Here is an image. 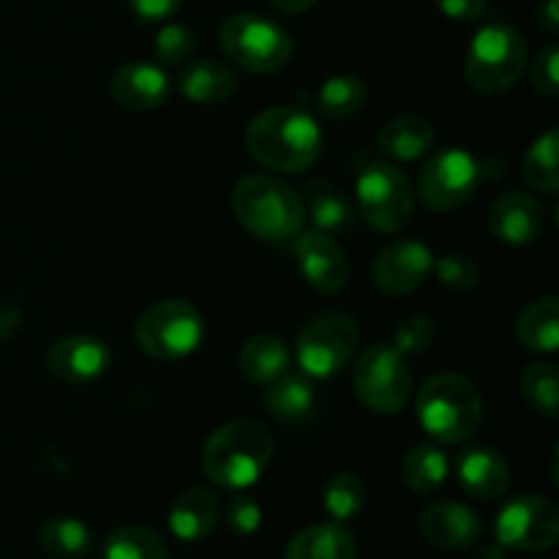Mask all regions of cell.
<instances>
[{
    "mask_svg": "<svg viewBox=\"0 0 559 559\" xmlns=\"http://www.w3.org/2000/svg\"><path fill=\"white\" fill-rule=\"evenodd\" d=\"M522 393L535 413L546 418L559 415V377L555 364H533L522 374Z\"/></svg>",
    "mask_w": 559,
    "mask_h": 559,
    "instance_id": "obj_34",
    "label": "cell"
},
{
    "mask_svg": "<svg viewBox=\"0 0 559 559\" xmlns=\"http://www.w3.org/2000/svg\"><path fill=\"white\" fill-rule=\"evenodd\" d=\"M415 413L426 435L442 445H459L478 431L484 420V399L467 377L437 374L420 388Z\"/></svg>",
    "mask_w": 559,
    "mask_h": 559,
    "instance_id": "obj_4",
    "label": "cell"
},
{
    "mask_svg": "<svg viewBox=\"0 0 559 559\" xmlns=\"http://www.w3.org/2000/svg\"><path fill=\"white\" fill-rule=\"evenodd\" d=\"M360 216L377 233H402L415 213V191L396 164L377 162L360 169L355 180Z\"/></svg>",
    "mask_w": 559,
    "mask_h": 559,
    "instance_id": "obj_8",
    "label": "cell"
},
{
    "mask_svg": "<svg viewBox=\"0 0 559 559\" xmlns=\"http://www.w3.org/2000/svg\"><path fill=\"white\" fill-rule=\"evenodd\" d=\"M353 385L371 413L396 415L409 402L413 374L393 344H371L355 364Z\"/></svg>",
    "mask_w": 559,
    "mask_h": 559,
    "instance_id": "obj_10",
    "label": "cell"
},
{
    "mask_svg": "<svg viewBox=\"0 0 559 559\" xmlns=\"http://www.w3.org/2000/svg\"><path fill=\"white\" fill-rule=\"evenodd\" d=\"M295 262L317 293L336 295L349 284L347 254L333 240V235L320 233V229L300 235L295 243Z\"/></svg>",
    "mask_w": 559,
    "mask_h": 559,
    "instance_id": "obj_14",
    "label": "cell"
},
{
    "mask_svg": "<svg viewBox=\"0 0 559 559\" xmlns=\"http://www.w3.org/2000/svg\"><path fill=\"white\" fill-rule=\"evenodd\" d=\"M167 522L178 540H186V544L205 540L216 530L218 522L216 495L211 489H202V486H191V489L180 491L175 497L173 508H169Z\"/></svg>",
    "mask_w": 559,
    "mask_h": 559,
    "instance_id": "obj_20",
    "label": "cell"
},
{
    "mask_svg": "<svg viewBox=\"0 0 559 559\" xmlns=\"http://www.w3.org/2000/svg\"><path fill=\"white\" fill-rule=\"evenodd\" d=\"M112 98L131 112H151L169 98V76L162 66L134 60L112 74Z\"/></svg>",
    "mask_w": 559,
    "mask_h": 559,
    "instance_id": "obj_17",
    "label": "cell"
},
{
    "mask_svg": "<svg viewBox=\"0 0 559 559\" xmlns=\"http://www.w3.org/2000/svg\"><path fill=\"white\" fill-rule=\"evenodd\" d=\"M355 555L358 546L342 522L311 524L287 544V559H355Z\"/></svg>",
    "mask_w": 559,
    "mask_h": 559,
    "instance_id": "obj_24",
    "label": "cell"
},
{
    "mask_svg": "<svg viewBox=\"0 0 559 559\" xmlns=\"http://www.w3.org/2000/svg\"><path fill=\"white\" fill-rule=\"evenodd\" d=\"M535 20H538L540 31L549 33V36H557L559 33V3L557 0H546L544 5H538V14H535Z\"/></svg>",
    "mask_w": 559,
    "mask_h": 559,
    "instance_id": "obj_42",
    "label": "cell"
},
{
    "mask_svg": "<svg viewBox=\"0 0 559 559\" xmlns=\"http://www.w3.org/2000/svg\"><path fill=\"white\" fill-rule=\"evenodd\" d=\"M557 151H559V131L549 129L530 145L524 156L522 173L530 189L540 194H557L559 189V169H557Z\"/></svg>",
    "mask_w": 559,
    "mask_h": 559,
    "instance_id": "obj_31",
    "label": "cell"
},
{
    "mask_svg": "<svg viewBox=\"0 0 559 559\" xmlns=\"http://www.w3.org/2000/svg\"><path fill=\"white\" fill-rule=\"evenodd\" d=\"M497 540L502 549L549 551L559 540V511L538 495H519L497 516Z\"/></svg>",
    "mask_w": 559,
    "mask_h": 559,
    "instance_id": "obj_12",
    "label": "cell"
},
{
    "mask_svg": "<svg viewBox=\"0 0 559 559\" xmlns=\"http://www.w3.org/2000/svg\"><path fill=\"white\" fill-rule=\"evenodd\" d=\"M557 66H559L557 44H549V47L540 49L538 58H535V63H533V71H530V76H533V87L540 93V96H546V98L559 96Z\"/></svg>",
    "mask_w": 559,
    "mask_h": 559,
    "instance_id": "obj_38",
    "label": "cell"
},
{
    "mask_svg": "<svg viewBox=\"0 0 559 559\" xmlns=\"http://www.w3.org/2000/svg\"><path fill=\"white\" fill-rule=\"evenodd\" d=\"M366 102H369V91H366L364 80L349 74L328 76L317 91V109L331 120H347L364 112Z\"/></svg>",
    "mask_w": 559,
    "mask_h": 559,
    "instance_id": "obj_29",
    "label": "cell"
},
{
    "mask_svg": "<svg viewBox=\"0 0 559 559\" xmlns=\"http://www.w3.org/2000/svg\"><path fill=\"white\" fill-rule=\"evenodd\" d=\"M358 342V322L349 314L333 311V314L314 317L300 328L298 342H295V358H298L300 371L306 377L328 380L353 360Z\"/></svg>",
    "mask_w": 559,
    "mask_h": 559,
    "instance_id": "obj_9",
    "label": "cell"
},
{
    "mask_svg": "<svg viewBox=\"0 0 559 559\" xmlns=\"http://www.w3.org/2000/svg\"><path fill=\"white\" fill-rule=\"evenodd\" d=\"M544 227L546 211L535 197L511 191V194H502L500 200L491 205L489 229L495 233V238L502 240V243H533L535 238H540Z\"/></svg>",
    "mask_w": 559,
    "mask_h": 559,
    "instance_id": "obj_18",
    "label": "cell"
},
{
    "mask_svg": "<svg viewBox=\"0 0 559 559\" xmlns=\"http://www.w3.org/2000/svg\"><path fill=\"white\" fill-rule=\"evenodd\" d=\"M233 213L246 233L267 243L295 238L306 222L298 191L276 175H246L233 189Z\"/></svg>",
    "mask_w": 559,
    "mask_h": 559,
    "instance_id": "obj_3",
    "label": "cell"
},
{
    "mask_svg": "<svg viewBox=\"0 0 559 559\" xmlns=\"http://www.w3.org/2000/svg\"><path fill=\"white\" fill-rule=\"evenodd\" d=\"M93 544L85 522L71 516H52L38 530V549L52 559H76Z\"/></svg>",
    "mask_w": 559,
    "mask_h": 559,
    "instance_id": "obj_28",
    "label": "cell"
},
{
    "mask_svg": "<svg viewBox=\"0 0 559 559\" xmlns=\"http://www.w3.org/2000/svg\"><path fill=\"white\" fill-rule=\"evenodd\" d=\"M178 87L194 104H222L238 91V76L224 60L200 58L180 71Z\"/></svg>",
    "mask_w": 559,
    "mask_h": 559,
    "instance_id": "obj_21",
    "label": "cell"
},
{
    "mask_svg": "<svg viewBox=\"0 0 559 559\" xmlns=\"http://www.w3.org/2000/svg\"><path fill=\"white\" fill-rule=\"evenodd\" d=\"M304 207L314 227L325 235H342L353 227L355 207L331 180H309L304 186Z\"/></svg>",
    "mask_w": 559,
    "mask_h": 559,
    "instance_id": "obj_23",
    "label": "cell"
},
{
    "mask_svg": "<svg viewBox=\"0 0 559 559\" xmlns=\"http://www.w3.org/2000/svg\"><path fill=\"white\" fill-rule=\"evenodd\" d=\"M478 158L464 147H442L426 158L418 178V194L426 207L437 213H451L475 194L480 183Z\"/></svg>",
    "mask_w": 559,
    "mask_h": 559,
    "instance_id": "obj_11",
    "label": "cell"
},
{
    "mask_svg": "<svg viewBox=\"0 0 559 559\" xmlns=\"http://www.w3.org/2000/svg\"><path fill=\"white\" fill-rule=\"evenodd\" d=\"M435 126L424 115H399L377 131V147L396 162H415L435 145Z\"/></svg>",
    "mask_w": 559,
    "mask_h": 559,
    "instance_id": "obj_22",
    "label": "cell"
},
{
    "mask_svg": "<svg viewBox=\"0 0 559 559\" xmlns=\"http://www.w3.org/2000/svg\"><path fill=\"white\" fill-rule=\"evenodd\" d=\"M527 66V41L508 22H489L475 33L464 58L469 87L484 96L511 91Z\"/></svg>",
    "mask_w": 559,
    "mask_h": 559,
    "instance_id": "obj_5",
    "label": "cell"
},
{
    "mask_svg": "<svg viewBox=\"0 0 559 559\" xmlns=\"http://www.w3.org/2000/svg\"><path fill=\"white\" fill-rule=\"evenodd\" d=\"M442 14L456 22H475L484 16L486 0H437Z\"/></svg>",
    "mask_w": 559,
    "mask_h": 559,
    "instance_id": "obj_41",
    "label": "cell"
},
{
    "mask_svg": "<svg viewBox=\"0 0 559 559\" xmlns=\"http://www.w3.org/2000/svg\"><path fill=\"white\" fill-rule=\"evenodd\" d=\"M112 364V353L93 336H66L49 347L47 366L66 385H87Z\"/></svg>",
    "mask_w": 559,
    "mask_h": 559,
    "instance_id": "obj_16",
    "label": "cell"
},
{
    "mask_svg": "<svg viewBox=\"0 0 559 559\" xmlns=\"http://www.w3.org/2000/svg\"><path fill=\"white\" fill-rule=\"evenodd\" d=\"M194 31L186 25H164L156 36V58L167 66H183L194 55Z\"/></svg>",
    "mask_w": 559,
    "mask_h": 559,
    "instance_id": "obj_36",
    "label": "cell"
},
{
    "mask_svg": "<svg viewBox=\"0 0 559 559\" xmlns=\"http://www.w3.org/2000/svg\"><path fill=\"white\" fill-rule=\"evenodd\" d=\"M240 369L257 385H267L276 377H282L289 369V349L287 344L271 333L251 336L240 349Z\"/></svg>",
    "mask_w": 559,
    "mask_h": 559,
    "instance_id": "obj_26",
    "label": "cell"
},
{
    "mask_svg": "<svg viewBox=\"0 0 559 559\" xmlns=\"http://www.w3.org/2000/svg\"><path fill=\"white\" fill-rule=\"evenodd\" d=\"M22 328V314L14 306H0V342H9L20 333Z\"/></svg>",
    "mask_w": 559,
    "mask_h": 559,
    "instance_id": "obj_43",
    "label": "cell"
},
{
    "mask_svg": "<svg viewBox=\"0 0 559 559\" xmlns=\"http://www.w3.org/2000/svg\"><path fill=\"white\" fill-rule=\"evenodd\" d=\"M104 559H169L162 535L147 527H118L104 544Z\"/></svg>",
    "mask_w": 559,
    "mask_h": 559,
    "instance_id": "obj_32",
    "label": "cell"
},
{
    "mask_svg": "<svg viewBox=\"0 0 559 559\" xmlns=\"http://www.w3.org/2000/svg\"><path fill=\"white\" fill-rule=\"evenodd\" d=\"M134 338L136 347L153 360L189 358L205 338V320L189 300H158L142 311Z\"/></svg>",
    "mask_w": 559,
    "mask_h": 559,
    "instance_id": "obj_6",
    "label": "cell"
},
{
    "mask_svg": "<svg viewBox=\"0 0 559 559\" xmlns=\"http://www.w3.org/2000/svg\"><path fill=\"white\" fill-rule=\"evenodd\" d=\"M448 469H451V462H448L442 448L415 445L404 456L402 478L415 495H431V491H437L448 480Z\"/></svg>",
    "mask_w": 559,
    "mask_h": 559,
    "instance_id": "obj_30",
    "label": "cell"
},
{
    "mask_svg": "<svg viewBox=\"0 0 559 559\" xmlns=\"http://www.w3.org/2000/svg\"><path fill=\"white\" fill-rule=\"evenodd\" d=\"M516 336L530 353H557L559 349V300L555 295L533 300L516 320Z\"/></svg>",
    "mask_w": 559,
    "mask_h": 559,
    "instance_id": "obj_25",
    "label": "cell"
},
{
    "mask_svg": "<svg viewBox=\"0 0 559 559\" xmlns=\"http://www.w3.org/2000/svg\"><path fill=\"white\" fill-rule=\"evenodd\" d=\"M224 55L251 74H273L293 58V38L262 14H233L218 31Z\"/></svg>",
    "mask_w": 559,
    "mask_h": 559,
    "instance_id": "obj_7",
    "label": "cell"
},
{
    "mask_svg": "<svg viewBox=\"0 0 559 559\" xmlns=\"http://www.w3.org/2000/svg\"><path fill=\"white\" fill-rule=\"evenodd\" d=\"M435 265V254L420 240H393L371 262V282L382 295L415 293Z\"/></svg>",
    "mask_w": 559,
    "mask_h": 559,
    "instance_id": "obj_13",
    "label": "cell"
},
{
    "mask_svg": "<svg viewBox=\"0 0 559 559\" xmlns=\"http://www.w3.org/2000/svg\"><path fill=\"white\" fill-rule=\"evenodd\" d=\"M418 530L431 546L445 551L469 549L484 535V522L462 502H431L418 519Z\"/></svg>",
    "mask_w": 559,
    "mask_h": 559,
    "instance_id": "obj_15",
    "label": "cell"
},
{
    "mask_svg": "<svg viewBox=\"0 0 559 559\" xmlns=\"http://www.w3.org/2000/svg\"><path fill=\"white\" fill-rule=\"evenodd\" d=\"M271 3L276 5L282 14H304V11H309L317 0H271Z\"/></svg>",
    "mask_w": 559,
    "mask_h": 559,
    "instance_id": "obj_44",
    "label": "cell"
},
{
    "mask_svg": "<svg viewBox=\"0 0 559 559\" xmlns=\"http://www.w3.org/2000/svg\"><path fill=\"white\" fill-rule=\"evenodd\" d=\"M456 478L475 500H500L511 486V469L506 459L484 445L464 448L456 459Z\"/></svg>",
    "mask_w": 559,
    "mask_h": 559,
    "instance_id": "obj_19",
    "label": "cell"
},
{
    "mask_svg": "<svg viewBox=\"0 0 559 559\" xmlns=\"http://www.w3.org/2000/svg\"><path fill=\"white\" fill-rule=\"evenodd\" d=\"M322 506L336 522H349L366 508V484L355 473H336L322 486Z\"/></svg>",
    "mask_w": 559,
    "mask_h": 559,
    "instance_id": "obj_33",
    "label": "cell"
},
{
    "mask_svg": "<svg viewBox=\"0 0 559 559\" xmlns=\"http://www.w3.org/2000/svg\"><path fill=\"white\" fill-rule=\"evenodd\" d=\"M437 328L431 322V317L413 314L407 320L399 322L396 333H393V347L402 355H418L424 349H429L435 344Z\"/></svg>",
    "mask_w": 559,
    "mask_h": 559,
    "instance_id": "obj_37",
    "label": "cell"
},
{
    "mask_svg": "<svg viewBox=\"0 0 559 559\" xmlns=\"http://www.w3.org/2000/svg\"><path fill=\"white\" fill-rule=\"evenodd\" d=\"M273 459V435L249 418L229 420L207 437L202 473L222 489L243 491L265 475Z\"/></svg>",
    "mask_w": 559,
    "mask_h": 559,
    "instance_id": "obj_2",
    "label": "cell"
},
{
    "mask_svg": "<svg viewBox=\"0 0 559 559\" xmlns=\"http://www.w3.org/2000/svg\"><path fill=\"white\" fill-rule=\"evenodd\" d=\"M265 404L276 418L282 420H304L309 418L311 409L317 404L314 385H311L306 377L300 374H287L276 377L273 382H267Z\"/></svg>",
    "mask_w": 559,
    "mask_h": 559,
    "instance_id": "obj_27",
    "label": "cell"
},
{
    "mask_svg": "<svg viewBox=\"0 0 559 559\" xmlns=\"http://www.w3.org/2000/svg\"><path fill=\"white\" fill-rule=\"evenodd\" d=\"M183 0H129L131 11L145 22H162L180 9Z\"/></svg>",
    "mask_w": 559,
    "mask_h": 559,
    "instance_id": "obj_40",
    "label": "cell"
},
{
    "mask_svg": "<svg viewBox=\"0 0 559 559\" xmlns=\"http://www.w3.org/2000/svg\"><path fill=\"white\" fill-rule=\"evenodd\" d=\"M251 158L273 173H304L320 158L322 131L306 109L284 104L257 115L246 129Z\"/></svg>",
    "mask_w": 559,
    "mask_h": 559,
    "instance_id": "obj_1",
    "label": "cell"
},
{
    "mask_svg": "<svg viewBox=\"0 0 559 559\" xmlns=\"http://www.w3.org/2000/svg\"><path fill=\"white\" fill-rule=\"evenodd\" d=\"M227 524L238 535H254L262 524V508L254 497L238 495L227 506Z\"/></svg>",
    "mask_w": 559,
    "mask_h": 559,
    "instance_id": "obj_39",
    "label": "cell"
},
{
    "mask_svg": "<svg viewBox=\"0 0 559 559\" xmlns=\"http://www.w3.org/2000/svg\"><path fill=\"white\" fill-rule=\"evenodd\" d=\"M473 559H506V551H502V546H486Z\"/></svg>",
    "mask_w": 559,
    "mask_h": 559,
    "instance_id": "obj_45",
    "label": "cell"
},
{
    "mask_svg": "<svg viewBox=\"0 0 559 559\" xmlns=\"http://www.w3.org/2000/svg\"><path fill=\"white\" fill-rule=\"evenodd\" d=\"M431 267H435L437 273V282L445 289H451V293H469V289L478 287L480 282V267L464 254H445Z\"/></svg>",
    "mask_w": 559,
    "mask_h": 559,
    "instance_id": "obj_35",
    "label": "cell"
}]
</instances>
